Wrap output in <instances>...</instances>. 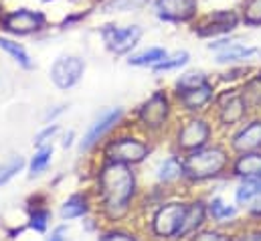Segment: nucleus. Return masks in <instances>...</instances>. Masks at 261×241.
Returning a JSON list of instances; mask_svg holds the SVG:
<instances>
[{
	"mask_svg": "<svg viewBox=\"0 0 261 241\" xmlns=\"http://www.w3.org/2000/svg\"><path fill=\"white\" fill-rule=\"evenodd\" d=\"M95 195L99 213L110 223L128 219L138 195V177L130 164L106 160L95 173Z\"/></svg>",
	"mask_w": 261,
	"mask_h": 241,
	"instance_id": "nucleus-1",
	"label": "nucleus"
},
{
	"mask_svg": "<svg viewBox=\"0 0 261 241\" xmlns=\"http://www.w3.org/2000/svg\"><path fill=\"white\" fill-rule=\"evenodd\" d=\"M182 164H185V179L193 182L211 181L221 177L229 168V154L221 146H204L200 150L189 152Z\"/></svg>",
	"mask_w": 261,
	"mask_h": 241,
	"instance_id": "nucleus-2",
	"label": "nucleus"
},
{
	"mask_svg": "<svg viewBox=\"0 0 261 241\" xmlns=\"http://www.w3.org/2000/svg\"><path fill=\"white\" fill-rule=\"evenodd\" d=\"M187 209H189V203H185V201L160 203L150 217V233L158 239L176 241L180 225L187 215Z\"/></svg>",
	"mask_w": 261,
	"mask_h": 241,
	"instance_id": "nucleus-3",
	"label": "nucleus"
},
{
	"mask_svg": "<svg viewBox=\"0 0 261 241\" xmlns=\"http://www.w3.org/2000/svg\"><path fill=\"white\" fill-rule=\"evenodd\" d=\"M101 154L106 160H116V162L136 166V164H142L152 154V146L144 138H138L132 134H122V136L108 140L101 148Z\"/></svg>",
	"mask_w": 261,
	"mask_h": 241,
	"instance_id": "nucleus-4",
	"label": "nucleus"
},
{
	"mask_svg": "<svg viewBox=\"0 0 261 241\" xmlns=\"http://www.w3.org/2000/svg\"><path fill=\"white\" fill-rule=\"evenodd\" d=\"M170 110H172V102H170L168 93L162 91V89H158L148 100H144L140 104V108L136 110V122L148 134L162 132L164 126L168 124Z\"/></svg>",
	"mask_w": 261,
	"mask_h": 241,
	"instance_id": "nucleus-5",
	"label": "nucleus"
},
{
	"mask_svg": "<svg viewBox=\"0 0 261 241\" xmlns=\"http://www.w3.org/2000/svg\"><path fill=\"white\" fill-rule=\"evenodd\" d=\"M124 116H126L124 108H110V110L101 112L99 118H95L93 124L87 128V132L81 136V140H79V150H81V152H91L95 146H99V144L103 142V138H106L112 130H116V128L122 124Z\"/></svg>",
	"mask_w": 261,
	"mask_h": 241,
	"instance_id": "nucleus-6",
	"label": "nucleus"
},
{
	"mask_svg": "<svg viewBox=\"0 0 261 241\" xmlns=\"http://www.w3.org/2000/svg\"><path fill=\"white\" fill-rule=\"evenodd\" d=\"M211 124L204 120V118H191L187 120L174 134V144H176V150L178 152H195L200 150L208 144L211 140Z\"/></svg>",
	"mask_w": 261,
	"mask_h": 241,
	"instance_id": "nucleus-7",
	"label": "nucleus"
},
{
	"mask_svg": "<svg viewBox=\"0 0 261 241\" xmlns=\"http://www.w3.org/2000/svg\"><path fill=\"white\" fill-rule=\"evenodd\" d=\"M0 25H2V29L6 33L24 37V35H33V33L43 31L45 25H47V18L39 10L16 8V10H10V12L2 14L0 16Z\"/></svg>",
	"mask_w": 261,
	"mask_h": 241,
	"instance_id": "nucleus-8",
	"label": "nucleus"
},
{
	"mask_svg": "<svg viewBox=\"0 0 261 241\" xmlns=\"http://www.w3.org/2000/svg\"><path fill=\"white\" fill-rule=\"evenodd\" d=\"M101 39L108 51L114 55H128L132 49L140 43L144 31L140 25H128V27H118V25H106L101 27Z\"/></svg>",
	"mask_w": 261,
	"mask_h": 241,
	"instance_id": "nucleus-9",
	"label": "nucleus"
},
{
	"mask_svg": "<svg viewBox=\"0 0 261 241\" xmlns=\"http://www.w3.org/2000/svg\"><path fill=\"white\" fill-rule=\"evenodd\" d=\"M83 73H85V61L77 55H61L53 61V65L49 69L51 81L63 91L75 87L81 81Z\"/></svg>",
	"mask_w": 261,
	"mask_h": 241,
	"instance_id": "nucleus-10",
	"label": "nucleus"
},
{
	"mask_svg": "<svg viewBox=\"0 0 261 241\" xmlns=\"http://www.w3.org/2000/svg\"><path fill=\"white\" fill-rule=\"evenodd\" d=\"M241 22V14H237V10H213L204 16V20L195 29L198 37H223L229 35L237 29V25Z\"/></svg>",
	"mask_w": 261,
	"mask_h": 241,
	"instance_id": "nucleus-11",
	"label": "nucleus"
},
{
	"mask_svg": "<svg viewBox=\"0 0 261 241\" xmlns=\"http://www.w3.org/2000/svg\"><path fill=\"white\" fill-rule=\"evenodd\" d=\"M198 12V0H154V14L164 22H189Z\"/></svg>",
	"mask_w": 261,
	"mask_h": 241,
	"instance_id": "nucleus-12",
	"label": "nucleus"
},
{
	"mask_svg": "<svg viewBox=\"0 0 261 241\" xmlns=\"http://www.w3.org/2000/svg\"><path fill=\"white\" fill-rule=\"evenodd\" d=\"M217 106H219V122L221 126H235L243 120L249 112L245 100L241 98V91L237 89H229L225 93H221L217 98Z\"/></svg>",
	"mask_w": 261,
	"mask_h": 241,
	"instance_id": "nucleus-13",
	"label": "nucleus"
},
{
	"mask_svg": "<svg viewBox=\"0 0 261 241\" xmlns=\"http://www.w3.org/2000/svg\"><path fill=\"white\" fill-rule=\"evenodd\" d=\"M176 100L187 112H200L215 100V89L206 81L204 85L195 89H176Z\"/></svg>",
	"mask_w": 261,
	"mask_h": 241,
	"instance_id": "nucleus-14",
	"label": "nucleus"
},
{
	"mask_svg": "<svg viewBox=\"0 0 261 241\" xmlns=\"http://www.w3.org/2000/svg\"><path fill=\"white\" fill-rule=\"evenodd\" d=\"M231 148L241 154V152H251L261 150V118L247 122L233 138H231Z\"/></svg>",
	"mask_w": 261,
	"mask_h": 241,
	"instance_id": "nucleus-15",
	"label": "nucleus"
},
{
	"mask_svg": "<svg viewBox=\"0 0 261 241\" xmlns=\"http://www.w3.org/2000/svg\"><path fill=\"white\" fill-rule=\"evenodd\" d=\"M208 213H206V203L204 201H193L189 203V209H187V215H185V221L180 225V231H178V237L176 239H185V237H193L196 231H200V227L204 225Z\"/></svg>",
	"mask_w": 261,
	"mask_h": 241,
	"instance_id": "nucleus-16",
	"label": "nucleus"
},
{
	"mask_svg": "<svg viewBox=\"0 0 261 241\" xmlns=\"http://www.w3.org/2000/svg\"><path fill=\"white\" fill-rule=\"evenodd\" d=\"M231 168L239 179H261V150L241 152Z\"/></svg>",
	"mask_w": 261,
	"mask_h": 241,
	"instance_id": "nucleus-17",
	"label": "nucleus"
},
{
	"mask_svg": "<svg viewBox=\"0 0 261 241\" xmlns=\"http://www.w3.org/2000/svg\"><path fill=\"white\" fill-rule=\"evenodd\" d=\"M89 211H91L89 195L87 192H73L59 207V217H61V221H73V219L85 217Z\"/></svg>",
	"mask_w": 261,
	"mask_h": 241,
	"instance_id": "nucleus-18",
	"label": "nucleus"
},
{
	"mask_svg": "<svg viewBox=\"0 0 261 241\" xmlns=\"http://www.w3.org/2000/svg\"><path fill=\"white\" fill-rule=\"evenodd\" d=\"M261 55V49L257 47H247V45H241L237 41H233L229 47L221 49L217 53V63L219 65H235V63H241V61H247L251 57H257Z\"/></svg>",
	"mask_w": 261,
	"mask_h": 241,
	"instance_id": "nucleus-19",
	"label": "nucleus"
},
{
	"mask_svg": "<svg viewBox=\"0 0 261 241\" xmlns=\"http://www.w3.org/2000/svg\"><path fill=\"white\" fill-rule=\"evenodd\" d=\"M156 179L160 184H172V182L185 179V164L178 156L164 158L156 168Z\"/></svg>",
	"mask_w": 261,
	"mask_h": 241,
	"instance_id": "nucleus-20",
	"label": "nucleus"
},
{
	"mask_svg": "<svg viewBox=\"0 0 261 241\" xmlns=\"http://www.w3.org/2000/svg\"><path fill=\"white\" fill-rule=\"evenodd\" d=\"M206 213L213 221L217 223H227L231 219L237 217V207L235 205H227L221 197H213L208 203H206Z\"/></svg>",
	"mask_w": 261,
	"mask_h": 241,
	"instance_id": "nucleus-21",
	"label": "nucleus"
},
{
	"mask_svg": "<svg viewBox=\"0 0 261 241\" xmlns=\"http://www.w3.org/2000/svg\"><path fill=\"white\" fill-rule=\"evenodd\" d=\"M0 49H2L4 53H8L18 67H22V69H33V59H31V55L27 53V49H24L20 43H16V41H12V39L0 35Z\"/></svg>",
	"mask_w": 261,
	"mask_h": 241,
	"instance_id": "nucleus-22",
	"label": "nucleus"
},
{
	"mask_svg": "<svg viewBox=\"0 0 261 241\" xmlns=\"http://www.w3.org/2000/svg\"><path fill=\"white\" fill-rule=\"evenodd\" d=\"M51 160H53V146L51 144L37 148V152L33 154V158L29 162V179H35V177L43 175L49 168Z\"/></svg>",
	"mask_w": 261,
	"mask_h": 241,
	"instance_id": "nucleus-23",
	"label": "nucleus"
},
{
	"mask_svg": "<svg viewBox=\"0 0 261 241\" xmlns=\"http://www.w3.org/2000/svg\"><path fill=\"white\" fill-rule=\"evenodd\" d=\"M239 91H241V98L245 100V104H247L249 110H259L261 108V73L249 77V79L243 83V87H241Z\"/></svg>",
	"mask_w": 261,
	"mask_h": 241,
	"instance_id": "nucleus-24",
	"label": "nucleus"
},
{
	"mask_svg": "<svg viewBox=\"0 0 261 241\" xmlns=\"http://www.w3.org/2000/svg\"><path fill=\"white\" fill-rule=\"evenodd\" d=\"M166 55H168L166 49H162V47H152V49L140 51V53H136V55H130V57H128V65H132V67H150V69H152L156 63H160Z\"/></svg>",
	"mask_w": 261,
	"mask_h": 241,
	"instance_id": "nucleus-25",
	"label": "nucleus"
},
{
	"mask_svg": "<svg viewBox=\"0 0 261 241\" xmlns=\"http://www.w3.org/2000/svg\"><path fill=\"white\" fill-rule=\"evenodd\" d=\"M261 190V179H243L235 190V203L247 207Z\"/></svg>",
	"mask_w": 261,
	"mask_h": 241,
	"instance_id": "nucleus-26",
	"label": "nucleus"
},
{
	"mask_svg": "<svg viewBox=\"0 0 261 241\" xmlns=\"http://www.w3.org/2000/svg\"><path fill=\"white\" fill-rule=\"evenodd\" d=\"M189 61H191L189 51H176L174 55H166L160 63H156V65L152 67V71H154V73H168V71H176V69L185 67Z\"/></svg>",
	"mask_w": 261,
	"mask_h": 241,
	"instance_id": "nucleus-27",
	"label": "nucleus"
},
{
	"mask_svg": "<svg viewBox=\"0 0 261 241\" xmlns=\"http://www.w3.org/2000/svg\"><path fill=\"white\" fill-rule=\"evenodd\" d=\"M51 223V211L47 207H31L29 209V227L37 233H45Z\"/></svg>",
	"mask_w": 261,
	"mask_h": 241,
	"instance_id": "nucleus-28",
	"label": "nucleus"
},
{
	"mask_svg": "<svg viewBox=\"0 0 261 241\" xmlns=\"http://www.w3.org/2000/svg\"><path fill=\"white\" fill-rule=\"evenodd\" d=\"M148 0H106L101 6V12L106 14H116V12H136L144 8Z\"/></svg>",
	"mask_w": 261,
	"mask_h": 241,
	"instance_id": "nucleus-29",
	"label": "nucleus"
},
{
	"mask_svg": "<svg viewBox=\"0 0 261 241\" xmlns=\"http://www.w3.org/2000/svg\"><path fill=\"white\" fill-rule=\"evenodd\" d=\"M24 168V158L20 154H12L2 166H0V186L6 184L10 179H14Z\"/></svg>",
	"mask_w": 261,
	"mask_h": 241,
	"instance_id": "nucleus-30",
	"label": "nucleus"
},
{
	"mask_svg": "<svg viewBox=\"0 0 261 241\" xmlns=\"http://www.w3.org/2000/svg\"><path fill=\"white\" fill-rule=\"evenodd\" d=\"M241 20L249 27L261 25V0H243L241 4Z\"/></svg>",
	"mask_w": 261,
	"mask_h": 241,
	"instance_id": "nucleus-31",
	"label": "nucleus"
},
{
	"mask_svg": "<svg viewBox=\"0 0 261 241\" xmlns=\"http://www.w3.org/2000/svg\"><path fill=\"white\" fill-rule=\"evenodd\" d=\"M206 81L208 79L202 71H187L176 79V89H195V87L204 85Z\"/></svg>",
	"mask_w": 261,
	"mask_h": 241,
	"instance_id": "nucleus-32",
	"label": "nucleus"
},
{
	"mask_svg": "<svg viewBox=\"0 0 261 241\" xmlns=\"http://www.w3.org/2000/svg\"><path fill=\"white\" fill-rule=\"evenodd\" d=\"M97 241H140L132 231H126V229H122V227H110V229H106Z\"/></svg>",
	"mask_w": 261,
	"mask_h": 241,
	"instance_id": "nucleus-33",
	"label": "nucleus"
},
{
	"mask_svg": "<svg viewBox=\"0 0 261 241\" xmlns=\"http://www.w3.org/2000/svg\"><path fill=\"white\" fill-rule=\"evenodd\" d=\"M59 132H61V126H59V124H49V126H45V128L35 136L33 144H35L37 148H41V146H49L51 140H53Z\"/></svg>",
	"mask_w": 261,
	"mask_h": 241,
	"instance_id": "nucleus-34",
	"label": "nucleus"
},
{
	"mask_svg": "<svg viewBox=\"0 0 261 241\" xmlns=\"http://www.w3.org/2000/svg\"><path fill=\"white\" fill-rule=\"evenodd\" d=\"M193 241H235L229 233H221L217 229H200L193 235Z\"/></svg>",
	"mask_w": 261,
	"mask_h": 241,
	"instance_id": "nucleus-35",
	"label": "nucleus"
},
{
	"mask_svg": "<svg viewBox=\"0 0 261 241\" xmlns=\"http://www.w3.org/2000/svg\"><path fill=\"white\" fill-rule=\"evenodd\" d=\"M67 237H69V227L67 225H57L51 231V235L47 237V241H67Z\"/></svg>",
	"mask_w": 261,
	"mask_h": 241,
	"instance_id": "nucleus-36",
	"label": "nucleus"
},
{
	"mask_svg": "<svg viewBox=\"0 0 261 241\" xmlns=\"http://www.w3.org/2000/svg\"><path fill=\"white\" fill-rule=\"evenodd\" d=\"M247 213H249L251 217H261V190L255 195V199L247 205Z\"/></svg>",
	"mask_w": 261,
	"mask_h": 241,
	"instance_id": "nucleus-37",
	"label": "nucleus"
},
{
	"mask_svg": "<svg viewBox=\"0 0 261 241\" xmlns=\"http://www.w3.org/2000/svg\"><path fill=\"white\" fill-rule=\"evenodd\" d=\"M235 241H261V229H251L241 233L239 237H235Z\"/></svg>",
	"mask_w": 261,
	"mask_h": 241,
	"instance_id": "nucleus-38",
	"label": "nucleus"
},
{
	"mask_svg": "<svg viewBox=\"0 0 261 241\" xmlns=\"http://www.w3.org/2000/svg\"><path fill=\"white\" fill-rule=\"evenodd\" d=\"M241 73H245V69L243 67H237V69H231V71H227V73H223V81H233V79H237V77H241Z\"/></svg>",
	"mask_w": 261,
	"mask_h": 241,
	"instance_id": "nucleus-39",
	"label": "nucleus"
},
{
	"mask_svg": "<svg viewBox=\"0 0 261 241\" xmlns=\"http://www.w3.org/2000/svg\"><path fill=\"white\" fill-rule=\"evenodd\" d=\"M73 138H75V132L69 130L65 134V138H63V148H71V146H73Z\"/></svg>",
	"mask_w": 261,
	"mask_h": 241,
	"instance_id": "nucleus-40",
	"label": "nucleus"
},
{
	"mask_svg": "<svg viewBox=\"0 0 261 241\" xmlns=\"http://www.w3.org/2000/svg\"><path fill=\"white\" fill-rule=\"evenodd\" d=\"M0 16H2V10H0Z\"/></svg>",
	"mask_w": 261,
	"mask_h": 241,
	"instance_id": "nucleus-41",
	"label": "nucleus"
}]
</instances>
